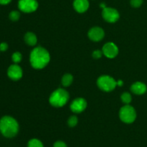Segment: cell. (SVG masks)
<instances>
[{
  "label": "cell",
  "mask_w": 147,
  "mask_h": 147,
  "mask_svg": "<svg viewBox=\"0 0 147 147\" xmlns=\"http://www.w3.org/2000/svg\"><path fill=\"white\" fill-rule=\"evenodd\" d=\"M131 90L136 95H143L147 90L146 84L142 82H136L131 86Z\"/></svg>",
  "instance_id": "13"
},
{
  "label": "cell",
  "mask_w": 147,
  "mask_h": 147,
  "mask_svg": "<svg viewBox=\"0 0 147 147\" xmlns=\"http://www.w3.org/2000/svg\"><path fill=\"white\" fill-rule=\"evenodd\" d=\"M103 55L108 58H114L119 54V48L113 42H107L103 45L102 49Z\"/></svg>",
  "instance_id": "9"
},
{
  "label": "cell",
  "mask_w": 147,
  "mask_h": 147,
  "mask_svg": "<svg viewBox=\"0 0 147 147\" xmlns=\"http://www.w3.org/2000/svg\"><path fill=\"white\" fill-rule=\"evenodd\" d=\"M9 18L12 22L18 21L20 18V12L17 10H13V11H10L9 14Z\"/></svg>",
  "instance_id": "18"
},
{
  "label": "cell",
  "mask_w": 147,
  "mask_h": 147,
  "mask_svg": "<svg viewBox=\"0 0 147 147\" xmlns=\"http://www.w3.org/2000/svg\"><path fill=\"white\" fill-rule=\"evenodd\" d=\"M27 147H44V145L39 139H32L27 143Z\"/></svg>",
  "instance_id": "16"
},
{
  "label": "cell",
  "mask_w": 147,
  "mask_h": 147,
  "mask_svg": "<svg viewBox=\"0 0 147 147\" xmlns=\"http://www.w3.org/2000/svg\"><path fill=\"white\" fill-rule=\"evenodd\" d=\"M38 1L37 0H19L18 8L24 13H32L38 8Z\"/></svg>",
  "instance_id": "6"
},
{
  "label": "cell",
  "mask_w": 147,
  "mask_h": 147,
  "mask_svg": "<svg viewBox=\"0 0 147 147\" xmlns=\"http://www.w3.org/2000/svg\"><path fill=\"white\" fill-rule=\"evenodd\" d=\"M9 45L7 42H1L0 43V52H6L8 49Z\"/></svg>",
  "instance_id": "24"
},
{
  "label": "cell",
  "mask_w": 147,
  "mask_h": 147,
  "mask_svg": "<svg viewBox=\"0 0 147 147\" xmlns=\"http://www.w3.org/2000/svg\"><path fill=\"white\" fill-rule=\"evenodd\" d=\"M73 81V76L70 73H66L62 78V85L64 87H68Z\"/></svg>",
  "instance_id": "15"
},
{
  "label": "cell",
  "mask_w": 147,
  "mask_h": 147,
  "mask_svg": "<svg viewBox=\"0 0 147 147\" xmlns=\"http://www.w3.org/2000/svg\"><path fill=\"white\" fill-rule=\"evenodd\" d=\"M20 126L14 118L10 116H4L0 119V133L4 137L11 139L18 134Z\"/></svg>",
  "instance_id": "2"
},
{
  "label": "cell",
  "mask_w": 147,
  "mask_h": 147,
  "mask_svg": "<svg viewBox=\"0 0 147 147\" xmlns=\"http://www.w3.org/2000/svg\"><path fill=\"white\" fill-rule=\"evenodd\" d=\"M120 119L125 123H132L136 119V111L133 106L125 105L119 111Z\"/></svg>",
  "instance_id": "4"
},
{
  "label": "cell",
  "mask_w": 147,
  "mask_h": 147,
  "mask_svg": "<svg viewBox=\"0 0 147 147\" xmlns=\"http://www.w3.org/2000/svg\"><path fill=\"white\" fill-rule=\"evenodd\" d=\"M69 100V93L63 88H58L53 92L49 98L50 105L54 107L60 108L64 106Z\"/></svg>",
  "instance_id": "3"
},
{
  "label": "cell",
  "mask_w": 147,
  "mask_h": 147,
  "mask_svg": "<svg viewBox=\"0 0 147 147\" xmlns=\"http://www.w3.org/2000/svg\"><path fill=\"white\" fill-rule=\"evenodd\" d=\"M12 0H0V4L1 5H7L9 4Z\"/></svg>",
  "instance_id": "25"
},
{
  "label": "cell",
  "mask_w": 147,
  "mask_h": 147,
  "mask_svg": "<svg viewBox=\"0 0 147 147\" xmlns=\"http://www.w3.org/2000/svg\"><path fill=\"white\" fill-rule=\"evenodd\" d=\"M103 18L106 22L110 23H114L119 20L120 18V14L117 9L112 7H105L102 11Z\"/></svg>",
  "instance_id": "7"
},
{
  "label": "cell",
  "mask_w": 147,
  "mask_h": 147,
  "mask_svg": "<svg viewBox=\"0 0 147 147\" xmlns=\"http://www.w3.org/2000/svg\"><path fill=\"white\" fill-rule=\"evenodd\" d=\"M22 60V55L20 52H14L11 55V60L15 64H19Z\"/></svg>",
  "instance_id": "19"
},
{
  "label": "cell",
  "mask_w": 147,
  "mask_h": 147,
  "mask_svg": "<svg viewBox=\"0 0 147 147\" xmlns=\"http://www.w3.org/2000/svg\"><path fill=\"white\" fill-rule=\"evenodd\" d=\"M103 55V51L99 50H96L95 51H93V54H92V56L94 59H99L102 57V55Z\"/></svg>",
  "instance_id": "22"
},
{
  "label": "cell",
  "mask_w": 147,
  "mask_h": 147,
  "mask_svg": "<svg viewBox=\"0 0 147 147\" xmlns=\"http://www.w3.org/2000/svg\"><path fill=\"white\" fill-rule=\"evenodd\" d=\"M97 85L100 90L105 92H111L117 86L116 80L109 76H101L97 80Z\"/></svg>",
  "instance_id": "5"
},
{
  "label": "cell",
  "mask_w": 147,
  "mask_h": 147,
  "mask_svg": "<svg viewBox=\"0 0 147 147\" xmlns=\"http://www.w3.org/2000/svg\"><path fill=\"white\" fill-rule=\"evenodd\" d=\"M89 4L88 0H74L73 1V7L75 10L78 13H84L88 9Z\"/></svg>",
  "instance_id": "12"
},
{
  "label": "cell",
  "mask_w": 147,
  "mask_h": 147,
  "mask_svg": "<svg viewBox=\"0 0 147 147\" xmlns=\"http://www.w3.org/2000/svg\"><path fill=\"white\" fill-rule=\"evenodd\" d=\"M88 37L90 40L94 42H99L103 40L105 36L104 30L100 27H94L88 32Z\"/></svg>",
  "instance_id": "11"
},
{
  "label": "cell",
  "mask_w": 147,
  "mask_h": 147,
  "mask_svg": "<svg viewBox=\"0 0 147 147\" xmlns=\"http://www.w3.org/2000/svg\"><path fill=\"white\" fill-rule=\"evenodd\" d=\"M78 123V119L76 116H71L67 120V125L71 128L77 126Z\"/></svg>",
  "instance_id": "20"
},
{
  "label": "cell",
  "mask_w": 147,
  "mask_h": 147,
  "mask_svg": "<svg viewBox=\"0 0 147 147\" xmlns=\"http://www.w3.org/2000/svg\"><path fill=\"white\" fill-rule=\"evenodd\" d=\"M121 99L122 102H123L124 104L129 105L130 104V103L132 100V97L131 95L129 93H127V92H125L121 96Z\"/></svg>",
  "instance_id": "17"
},
{
  "label": "cell",
  "mask_w": 147,
  "mask_h": 147,
  "mask_svg": "<svg viewBox=\"0 0 147 147\" xmlns=\"http://www.w3.org/2000/svg\"><path fill=\"white\" fill-rule=\"evenodd\" d=\"M24 40L26 44L30 46H34L37 42V36L32 32H28L24 34Z\"/></svg>",
  "instance_id": "14"
},
{
  "label": "cell",
  "mask_w": 147,
  "mask_h": 147,
  "mask_svg": "<svg viewBox=\"0 0 147 147\" xmlns=\"http://www.w3.org/2000/svg\"><path fill=\"white\" fill-rule=\"evenodd\" d=\"M70 109L75 113H82L87 107V101L83 98H78L73 100L70 104Z\"/></svg>",
  "instance_id": "10"
},
{
  "label": "cell",
  "mask_w": 147,
  "mask_h": 147,
  "mask_svg": "<svg viewBox=\"0 0 147 147\" xmlns=\"http://www.w3.org/2000/svg\"><path fill=\"white\" fill-rule=\"evenodd\" d=\"M7 76L11 80L17 81L22 78L23 71L22 67L18 64L11 65L7 70Z\"/></svg>",
  "instance_id": "8"
},
{
  "label": "cell",
  "mask_w": 147,
  "mask_h": 147,
  "mask_svg": "<svg viewBox=\"0 0 147 147\" xmlns=\"http://www.w3.org/2000/svg\"><path fill=\"white\" fill-rule=\"evenodd\" d=\"M50 60L49 52L42 47H37L32 50L30 53V61L32 67L40 70L47 65Z\"/></svg>",
  "instance_id": "1"
},
{
  "label": "cell",
  "mask_w": 147,
  "mask_h": 147,
  "mask_svg": "<svg viewBox=\"0 0 147 147\" xmlns=\"http://www.w3.org/2000/svg\"><path fill=\"white\" fill-rule=\"evenodd\" d=\"M144 0H130V4L134 8H139L143 4Z\"/></svg>",
  "instance_id": "21"
},
{
  "label": "cell",
  "mask_w": 147,
  "mask_h": 147,
  "mask_svg": "<svg viewBox=\"0 0 147 147\" xmlns=\"http://www.w3.org/2000/svg\"><path fill=\"white\" fill-rule=\"evenodd\" d=\"M53 147H67V146L63 141H57L53 144Z\"/></svg>",
  "instance_id": "23"
},
{
  "label": "cell",
  "mask_w": 147,
  "mask_h": 147,
  "mask_svg": "<svg viewBox=\"0 0 147 147\" xmlns=\"http://www.w3.org/2000/svg\"><path fill=\"white\" fill-rule=\"evenodd\" d=\"M116 83H117V86H122L123 85V80H117V81H116Z\"/></svg>",
  "instance_id": "26"
}]
</instances>
